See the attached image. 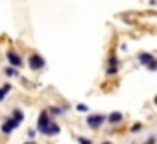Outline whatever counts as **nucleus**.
I'll use <instances>...</instances> for the list:
<instances>
[{
    "instance_id": "f257e3e1",
    "label": "nucleus",
    "mask_w": 157,
    "mask_h": 144,
    "mask_svg": "<svg viewBox=\"0 0 157 144\" xmlns=\"http://www.w3.org/2000/svg\"><path fill=\"white\" fill-rule=\"evenodd\" d=\"M137 60H139V64H145L149 70H157V60H155V56L149 54V52H139Z\"/></svg>"
},
{
    "instance_id": "f03ea898",
    "label": "nucleus",
    "mask_w": 157,
    "mask_h": 144,
    "mask_svg": "<svg viewBox=\"0 0 157 144\" xmlns=\"http://www.w3.org/2000/svg\"><path fill=\"white\" fill-rule=\"evenodd\" d=\"M104 122H105V114H90V116L86 118V124L94 130H98Z\"/></svg>"
},
{
    "instance_id": "7ed1b4c3",
    "label": "nucleus",
    "mask_w": 157,
    "mask_h": 144,
    "mask_svg": "<svg viewBox=\"0 0 157 144\" xmlns=\"http://www.w3.org/2000/svg\"><path fill=\"white\" fill-rule=\"evenodd\" d=\"M28 66H30L32 70H42V68L46 66V60H44L40 54H30V58H28Z\"/></svg>"
},
{
    "instance_id": "20e7f679",
    "label": "nucleus",
    "mask_w": 157,
    "mask_h": 144,
    "mask_svg": "<svg viewBox=\"0 0 157 144\" xmlns=\"http://www.w3.org/2000/svg\"><path fill=\"white\" fill-rule=\"evenodd\" d=\"M48 126H50V116H48V110H42V112L38 114V132L46 134Z\"/></svg>"
},
{
    "instance_id": "39448f33",
    "label": "nucleus",
    "mask_w": 157,
    "mask_h": 144,
    "mask_svg": "<svg viewBox=\"0 0 157 144\" xmlns=\"http://www.w3.org/2000/svg\"><path fill=\"white\" fill-rule=\"evenodd\" d=\"M6 58H8V62H10V66H12V68H20V66H24V64H22V58H20V56L16 54L14 50H8V52H6Z\"/></svg>"
},
{
    "instance_id": "423d86ee",
    "label": "nucleus",
    "mask_w": 157,
    "mask_h": 144,
    "mask_svg": "<svg viewBox=\"0 0 157 144\" xmlns=\"http://www.w3.org/2000/svg\"><path fill=\"white\" fill-rule=\"evenodd\" d=\"M18 122H16V120H12V118H8V120L6 122H4V124H2V134H10V132H14V130L16 128H18Z\"/></svg>"
},
{
    "instance_id": "0eeeda50",
    "label": "nucleus",
    "mask_w": 157,
    "mask_h": 144,
    "mask_svg": "<svg viewBox=\"0 0 157 144\" xmlns=\"http://www.w3.org/2000/svg\"><path fill=\"white\" fill-rule=\"evenodd\" d=\"M105 120L109 122V124H119V122L123 120V112H111L109 116H105Z\"/></svg>"
},
{
    "instance_id": "6e6552de",
    "label": "nucleus",
    "mask_w": 157,
    "mask_h": 144,
    "mask_svg": "<svg viewBox=\"0 0 157 144\" xmlns=\"http://www.w3.org/2000/svg\"><path fill=\"white\" fill-rule=\"evenodd\" d=\"M117 66H119L117 58H115V56L111 54V56H109V66L105 68V70H107V74H115V72H117Z\"/></svg>"
},
{
    "instance_id": "1a4fd4ad",
    "label": "nucleus",
    "mask_w": 157,
    "mask_h": 144,
    "mask_svg": "<svg viewBox=\"0 0 157 144\" xmlns=\"http://www.w3.org/2000/svg\"><path fill=\"white\" fill-rule=\"evenodd\" d=\"M60 126L58 124H54V122H50V126H48V130H46V136H56V134H60Z\"/></svg>"
},
{
    "instance_id": "9d476101",
    "label": "nucleus",
    "mask_w": 157,
    "mask_h": 144,
    "mask_svg": "<svg viewBox=\"0 0 157 144\" xmlns=\"http://www.w3.org/2000/svg\"><path fill=\"white\" fill-rule=\"evenodd\" d=\"M12 120H16V122H18V124H20V122H22L24 120V112H22V110H20V108H14V110H12Z\"/></svg>"
},
{
    "instance_id": "9b49d317",
    "label": "nucleus",
    "mask_w": 157,
    "mask_h": 144,
    "mask_svg": "<svg viewBox=\"0 0 157 144\" xmlns=\"http://www.w3.org/2000/svg\"><path fill=\"white\" fill-rule=\"evenodd\" d=\"M10 90H12V86H10V84H2V86H0V102L6 98V94L10 92Z\"/></svg>"
},
{
    "instance_id": "f8f14e48",
    "label": "nucleus",
    "mask_w": 157,
    "mask_h": 144,
    "mask_svg": "<svg viewBox=\"0 0 157 144\" xmlns=\"http://www.w3.org/2000/svg\"><path fill=\"white\" fill-rule=\"evenodd\" d=\"M4 74H6L8 78H12V76H18V68H12V66H8V68H4Z\"/></svg>"
},
{
    "instance_id": "ddd939ff",
    "label": "nucleus",
    "mask_w": 157,
    "mask_h": 144,
    "mask_svg": "<svg viewBox=\"0 0 157 144\" xmlns=\"http://www.w3.org/2000/svg\"><path fill=\"white\" fill-rule=\"evenodd\" d=\"M48 114H56V116H60V114H64V108H60V106H50Z\"/></svg>"
},
{
    "instance_id": "4468645a",
    "label": "nucleus",
    "mask_w": 157,
    "mask_h": 144,
    "mask_svg": "<svg viewBox=\"0 0 157 144\" xmlns=\"http://www.w3.org/2000/svg\"><path fill=\"white\" fill-rule=\"evenodd\" d=\"M141 128H143V124H141V122H135V124H133V126H131V128H129V130H131V132H133V134H135V132H139V130H141Z\"/></svg>"
},
{
    "instance_id": "2eb2a0df",
    "label": "nucleus",
    "mask_w": 157,
    "mask_h": 144,
    "mask_svg": "<svg viewBox=\"0 0 157 144\" xmlns=\"http://www.w3.org/2000/svg\"><path fill=\"white\" fill-rule=\"evenodd\" d=\"M78 142H80V144H92L90 138H84V136H78Z\"/></svg>"
},
{
    "instance_id": "dca6fc26",
    "label": "nucleus",
    "mask_w": 157,
    "mask_h": 144,
    "mask_svg": "<svg viewBox=\"0 0 157 144\" xmlns=\"http://www.w3.org/2000/svg\"><path fill=\"white\" fill-rule=\"evenodd\" d=\"M78 110H82V112H86V110H88V106H86V104H78Z\"/></svg>"
},
{
    "instance_id": "f3484780",
    "label": "nucleus",
    "mask_w": 157,
    "mask_h": 144,
    "mask_svg": "<svg viewBox=\"0 0 157 144\" xmlns=\"http://www.w3.org/2000/svg\"><path fill=\"white\" fill-rule=\"evenodd\" d=\"M145 144H155V138H153V136H151V138H147V142H145Z\"/></svg>"
},
{
    "instance_id": "a211bd4d",
    "label": "nucleus",
    "mask_w": 157,
    "mask_h": 144,
    "mask_svg": "<svg viewBox=\"0 0 157 144\" xmlns=\"http://www.w3.org/2000/svg\"><path fill=\"white\" fill-rule=\"evenodd\" d=\"M101 144H113V142H109V140H105V142H101Z\"/></svg>"
},
{
    "instance_id": "6ab92c4d",
    "label": "nucleus",
    "mask_w": 157,
    "mask_h": 144,
    "mask_svg": "<svg viewBox=\"0 0 157 144\" xmlns=\"http://www.w3.org/2000/svg\"><path fill=\"white\" fill-rule=\"evenodd\" d=\"M24 144H36V142H32V140H30V142H24Z\"/></svg>"
},
{
    "instance_id": "aec40b11",
    "label": "nucleus",
    "mask_w": 157,
    "mask_h": 144,
    "mask_svg": "<svg viewBox=\"0 0 157 144\" xmlns=\"http://www.w3.org/2000/svg\"><path fill=\"white\" fill-rule=\"evenodd\" d=\"M155 106H157V96H155Z\"/></svg>"
}]
</instances>
